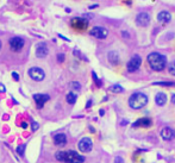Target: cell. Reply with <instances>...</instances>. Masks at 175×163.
Segmentation results:
<instances>
[{
    "mask_svg": "<svg viewBox=\"0 0 175 163\" xmlns=\"http://www.w3.org/2000/svg\"><path fill=\"white\" fill-rule=\"evenodd\" d=\"M151 125L150 118H141L132 124V127H149Z\"/></svg>",
    "mask_w": 175,
    "mask_h": 163,
    "instance_id": "cell-14",
    "label": "cell"
},
{
    "mask_svg": "<svg viewBox=\"0 0 175 163\" xmlns=\"http://www.w3.org/2000/svg\"><path fill=\"white\" fill-rule=\"evenodd\" d=\"M29 76L33 80V81H42L45 78V73L42 68L38 67H32L29 69Z\"/></svg>",
    "mask_w": 175,
    "mask_h": 163,
    "instance_id": "cell-5",
    "label": "cell"
},
{
    "mask_svg": "<svg viewBox=\"0 0 175 163\" xmlns=\"http://www.w3.org/2000/svg\"><path fill=\"white\" fill-rule=\"evenodd\" d=\"M33 99H35V101H36V104H37V107H38V108H42V107L44 106V104H45L47 101H49L50 96H49L48 94H35V95H33Z\"/></svg>",
    "mask_w": 175,
    "mask_h": 163,
    "instance_id": "cell-11",
    "label": "cell"
},
{
    "mask_svg": "<svg viewBox=\"0 0 175 163\" xmlns=\"http://www.w3.org/2000/svg\"><path fill=\"white\" fill-rule=\"evenodd\" d=\"M154 84H157V86H166V87H173L175 86V82H154Z\"/></svg>",
    "mask_w": 175,
    "mask_h": 163,
    "instance_id": "cell-21",
    "label": "cell"
},
{
    "mask_svg": "<svg viewBox=\"0 0 175 163\" xmlns=\"http://www.w3.org/2000/svg\"><path fill=\"white\" fill-rule=\"evenodd\" d=\"M136 24L138 26H148L150 24V16L148 12H141L136 16Z\"/></svg>",
    "mask_w": 175,
    "mask_h": 163,
    "instance_id": "cell-8",
    "label": "cell"
},
{
    "mask_svg": "<svg viewBox=\"0 0 175 163\" xmlns=\"http://www.w3.org/2000/svg\"><path fill=\"white\" fill-rule=\"evenodd\" d=\"M0 50H1V41H0Z\"/></svg>",
    "mask_w": 175,
    "mask_h": 163,
    "instance_id": "cell-35",
    "label": "cell"
},
{
    "mask_svg": "<svg viewBox=\"0 0 175 163\" xmlns=\"http://www.w3.org/2000/svg\"><path fill=\"white\" fill-rule=\"evenodd\" d=\"M24 47V39L20 37H13L10 39V48L13 51H20Z\"/></svg>",
    "mask_w": 175,
    "mask_h": 163,
    "instance_id": "cell-9",
    "label": "cell"
},
{
    "mask_svg": "<svg viewBox=\"0 0 175 163\" xmlns=\"http://www.w3.org/2000/svg\"><path fill=\"white\" fill-rule=\"evenodd\" d=\"M168 72L171 75H174L175 76V61H173L169 66H168Z\"/></svg>",
    "mask_w": 175,
    "mask_h": 163,
    "instance_id": "cell-23",
    "label": "cell"
},
{
    "mask_svg": "<svg viewBox=\"0 0 175 163\" xmlns=\"http://www.w3.org/2000/svg\"><path fill=\"white\" fill-rule=\"evenodd\" d=\"M5 90H6V88H5V86L0 83V93H5Z\"/></svg>",
    "mask_w": 175,
    "mask_h": 163,
    "instance_id": "cell-30",
    "label": "cell"
},
{
    "mask_svg": "<svg viewBox=\"0 0 175 163\" xmlns=\"http://www.w3.org/2000/svg\"><path fill=\"white\" fill-rule=\"evenodd\" d=\"M123 36H124L125 38H129V37H130V35H128V33H126L125 31H123Z\"/></svg>",
    "mask_w": 175,
    "mask_h": 163,
    "instance_id": "cell-31",
    "label": "cell"
},
{
    "mask_svg": "<svg viewBox=\"0 0 175 163\" xmlns=\"http://www.w3.org/2000/svg\"><path fill=\"white\" fill-rule=\"evenodd\" d=\"M38 129V124L36 123V122H32V130L35 131V130H37Z\"/></svg>",
    "mask_w": 175,
    "mask_h": 163,
    "instance_id": "cell-27",
    "label": "cell"
},
{
    "mask_svg": "<svg viewBox=\"0 0 175 163\" xmlns=\"http://www.w3.org/2000/svg\"><path fill=\"white\" fill-rule=\"evenodd\" d=\"M12 76H13V79H14L16 81H18V80H19V76H18V74H17V73H12Z\"/></svg>",
    "mask_w": 175,
    "mask_h": 163,
    "instance_id": "cell-29",
    "label": "cell"
},
{
    "mask_svg": "<svg viewBox=\"0 0 175 163\" xmlns=\"http://www.w3.org/2000/svg\"><path fill=\"white\" fill-rule=\"evenodd\" d=\"M89 33H90V36H93V37H95V38L104 39V38L107 37L108 31H107V29H105V27H102V26H94V27L89 31Z\"/></svg>",
    "mask_w": 175,
    "mask_h": 163,
    "instance_id": "cell-7",
    "label": "cell"
},
{
    "mask_svg": "<svg viewBox=\"0 0 175 163\" xmlns=\"http://www.w3.org/2000/svg\"><path fill=\"white\" fill-rule=\"evenodd\" d=\"M92 148H93V143H92L90 138L85 137L79 142V149L82 153H89L92 150Z\"/></svg>",
    "mask_w": 175,
    "mask_h": 163,
    "instance_id": "cell-10",
    "label": "cell"
},
{
    "mask_svg": "<svg viewBox=\"0 0 175 163\" xmlns=\"http://www.w3.org/2000/svg\"><path fill=\"white\" fill-rule=\"evenodd\" d=\"M114 163H124V161H123V159H122V157H116Z\"/></svg>",
    "mask_w": 175,
    "mask_h": 163,
    "instance_id": "cell-28",
    "label": "cell"
},
{
    "mask_svg": "<svg viewBox=\"0 0 175 163\" xmlns=\"http://www.w3.org/2000/svg\"><path fill=\"white\" fill-rule=\"evenodd\" d=\"M147 104H148V96H147L144 93H141V92L133 93V94L130 96V99H129V105H130V107L133 108V110L143 108Z\"/></svg>",
    "mask_w": 175,
    "mask_h": 163,
    "instance_id": "cell-3",
    "label": "cell"
},
{
    "mask_svg": "<svg viewBox=\"0 0 175 163\" xmlns=\"http://www.w3.org/2000/svg\"><path fill=\"white\" fill-rule=\"evenodd\" d=\"M48 53H49V50H48V48H47V45L44 43H39L37 45V48H36V56L37 57L44 59V57H47Z\"/></svg>",
    "mask_w": 175,
    "mask_h": 163,
    "instance_id": "cell-13",
    "label": "cell"
},
{
    "mask_svg": "<svg viewBox=\"0 0 175 163\" xmlns=\"http://www.w3.org/2000/svg\"><path fill=\"white\" fill-rule=\"evenodd\" d=\"M172 102H173V104H175V94H173V95H172Z\"/></svg>",
    "mask_w": 175,
    "mask_h": 163,
    "instance_id": "cell-33",
    "label": "cell"
},
{
    "mask_svg": "<svg viewBox=\"0 0 175 163\" xmlns=\"http://www.w3.org/2000/svg\"><path fill=\"white\" fill-rule=\"evenodd\" d=\"M161 137L165 141H172L175 138V130L172 127H163L161 130Z\"/></svg>",
    "mask_w": 175,
    "mask_h": 163,
    "instance_id": "cell-12",
    "label": "cell"
},
{
    "mask_svg": "<svg viewBox=\"0 0 175 163\" xmlns=\"http://www.w3.org/2000/svg\"><path fill=\"white\" fill-rule=\"evenodd\" d=\"M57 60H59V62H63V61H65V55H63V54L57 55Z\"/></svg>",
    "mask_w": 175,
    "mask_h": 163,
    "instance_id": "cell-26",
    "label": "cell"
},
{
    "mask_svg": "<svg viewBox=\"0 0 175 163\" xmlns=\"http://www.w3.org/2000/svg\"><path fill=\"white\" fill-rule=\"evenodd\" d=\"M54 143L55 145H59V147H63L66 145L67 143V136L65 133H57L54 136Z\"/></svg>",
    "mask_w": 175,
    "mask_h": 163,
    "instance_id": "cell-15",
    "label": "cell"
},
{
    "mask_svg": "<svg viewBox=\"0 0 175 163\" xmlns=\"http://www.w3.org/2000/svg\"><path fill=\"white\" fill-rule=\"evenodd\" d=\"M90 104H92V101H88V102H87V107H89V106H90Z\"/></svg>",
    "mask_w": 175,
    "mask_h": 163,
    "instance_id": "cell-34",
    "label": "cell"
},
{
    "mask_svg": "<svg viewBox=\"0 0 175 163\" xmlns=\"http://www.w3.org/2000/svg\"><path fill=\"white\" fill-rule=\"evenodd\" d=\"M110 90L113 93H122V92H124V88L120 84H113L110 87Z\"/></svg>",
    "mask_w": 175,
    "mask_h": 163,
    "instance_id": "cell-20",
    "label": "cell"
},
{
    "mask_svg": "<svg viewBox=\"0 0 175 163\" xmlns=\"http://www.w3.org/2000/svg\"><path fill=\"white\" fill-rule=\"evenodd\" d=\"M70 25H72L75 30L82 31V30H86L88 27V20L87 19H85V18H79V17H76V18H73V19L70 20Z\"/></svg>",
    "mask_w": 175,
    "mask_h": 163,
    "instance_id": "cell-6",
    "label": "cell"
},
{
    "mask_svg": "<svg viewBox=\"0 0 175 163\" xmlns=\"http://www.w3.org/2000/svg\"><path fill=\"white\" fill-rule=\"evenodd\" d=\"M92 75H93V79H94V81H95V83H96V84H98V86L100 87V86H101V82L99 81V79H98V76L95 75V73H94V72L92 73Z\"/></svg>",
    "mask_w": 175,
    "mask_h": 163,
    "instance_id": "cell-25",
    "label": "cell"
},
{
    "mask_svg": "<svg viewBox=\"0 0 175 163\" xmlns=\"http://www.w3.org/2000/svg\"><path fill=\"white\" fill-rule=\"evenodd\" d=\"M24 150H25V145H24V144H23V145H19V147L17 148V153H18L20 156L24 155Z\"/></svg>",
    "mask_w": 175,
    "mask_h": 163,
    "instance_id": "cell-24",
    "label": "cell"
},
{
    "mask_svg": "<svg viewBox=\"0 0 175 163\" xmlns=\"http://www.w3.org/2000/svg\"><path fill=\"white\" fill-rule=\"evenodd\" d=\"M155 101H156V104H157L159 106H163V105L167 102V95H166L165 93L160 92V93L156 94V96H155Z\"/></svg>",
    "mask_w": 175,
    "mask_h": 163,
    "instance_id": "cell-17",
    "label": "cell"
},
{
    "mask_svg": "<svg viewBox=\"0 0 175 163\" xmlns=\"http://www.w3.org/2000/svg\"><path fill=\"white\" fill-rule=\"evenodd\" d=\"M157 20L161 23H168L172 20V14L168 11H161L157 14Z\"/></svg>",
    "mask_w": 175,
    "mask_h": 163,
    "instance_id": "cell-16",
    "label": "cell"
},
{
    "mask_svg": "<svg viewBox=\"0 0 175 163\" xmlns=\"http://www.w3.org/2000/svg\"><path fill=\"white\" fill-rule=\"evenodd\" d=\"M150 68L155 72H161L167 66V57L160 53H151L147 57Z\"/></svg>",
    "mask_w": 175,
    "mask_h": 163,
    "instance_id": "cell-1",
    "label": "cell"
},
{
    "mask_svg": "<svg viewBox=\"0 0 175 163\" xmlns=\"http://www.w3.org/2000/svg\"><path fill=\"white\" fill-rule=\"evenodd\" d=\"M69 87H70L72 89H74V90H79V89L81 88V84H80L79 82L73 81V82H70V84H69Z\"/></svg>",
    "mask_w": 175,
    "mask_h": 163,
    "instance_id": "cell-22",
    "label": "cell"
},
{
    "mask_svg": "<svg viewBox=\"0 0 175 163\" xmlns=\"http://www.w3.org/2000/svg\"><path fill=\"white\" fill-rule=\"evenodd\" d=\"M56 160L63 163H84L85 157L78 154L74 150H68V151H57L55 155Z\"/></svg>",
    "mask_w": 175,
    "mask_h": 163,
    "instance_id": "cell-2",
    "label": "cell"
},
{
    "mask_svg": "<svg viewBox=\"0 0 175 163\" xmlns=\"http://www.w3.org/2000/svg\"><path fill=\"white\" fill-rule=\"evenodd\" d=\"M22 127H23V129H26V127H27V124H26V123H22Z\"/></svg>",
    "mask_w": 175,
    "mask_h": 163,
    "instance_id": "cell-32",
    "label": "cell"
},
{
    "mask_svg": "<svg viewBox=\"0 0 175 163\" xmlns=\"http://www.w3.org/2000/svg\"><path fill=\"white\" fill-rule=\"evenodd\" d=\"M108 61H110L111 64L117 66L119 63V55H118V53H116V51L108 53Z\"/></svg>",
    "mask_w": 175,
    "mask_h": 163,
    "instance_id": "cell-18",
    "label": "cell"
},
{
    "mask_svg": "<svg viewBox=\"0 0 175 163\" xmlns=\"http://www.w3.org/2000/svg\"><path fill=\"white\" fill-rule=\"evenodd\" d=\"M76 99H78V95H76L75 93L70 92V93H68V94H67V102H68V104L74 105V104L76 102Z\"/></svg>",
    "mask_w": 175,
    "mask_h": 163,
    "instance_id": "cell-19",
    "label": "cell"
},
{
    "mask_svg": "<svg viewBox=\"0 0 175 163\" xmlns=\"http://www.w3.org/2000/svg\"><path fill=\"white\" fill-rule=\"evenodd\" d=\"M141 63H142L141 56H139V55H133V56L130 59V61L128 62V64H126L128 72H130V73L137 72V70L139 69V67H141Z\"/></svg>",
    "mask_w": 175,
    "mask_h": 163,
    "instance_id": "cell-4",
    "label": "cell"
}]
</instances>
